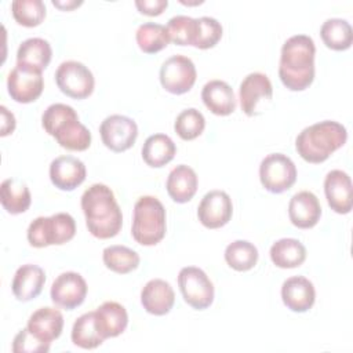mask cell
<instances>
[{
    "label": "cell",
    "instance_id": "6da1fadb",
    "mask_svg": "<svg viewBox=\"0 0 353 353\" xmlns=\"http://www.w3.org/2000/svg\"><path fill=\"white\" fill-rule=\"evenodd\" d=\"M81 210L88 232L97 239L114 237L123 225V214L112 189L94 183L81 196Z\"/></svg>",
    "mask_w": 353,
    "mask_h": 353
},
{
    "label": "cell",
    "instance_id": "7a4b0ae2",
    "mask_svg": "<svg viewBox=\"0 0 353 353\" xmlns=\"http://www.w3.org/2000/svg\"><path fill=\"white\" fill-rule=\"evenodd\" d=\"M314 54V41L306 34H295L284 41L280 54L279 76L288 90L303 91L313 83Z\"/></svg>",
    "mask_w": 353,
    "mask_h": 353
},
{
    "label": "cell",
    "instance_id": "3957f363",
    "mask_svg": "<svg viewBox=\"0 0 353 353\" xmlns=\"http://www.w3.org/2000/svg\"><path fill=\"white\" fill-rule=\"evenodd\" d=\"M346 139L347 131L341 123L324 120L303 128L295 139V149L305 161L319 164L343 146Z\"/></svg>",
    "mask_w": 353,
    "mask_h": 353
},
{
    "label": "cell",
    "instance_id": "277c9868",
    "mask_svg": "<svg viewBox=\"0 0 353 353\" xmlns=\"http://www.w3.org/2000/svg\"><path fill=\"white\" fill-rule=\"evenodd\" d=\"M41 125L47 134L68 150L83 152L91 145L90 130L79 121L76 110L69 105H50L41 116Z\"/></svg>",
    "mask_w": 353,
    "mask_h": 353
},
{
    "label": "cell",
    "instance_id": "5b68a950",
    "mask_svg": "<svg viewBox=\"0 0 353 353\" xmlns=\"http://www.w3.org/2000/svg\"><path fill=\"white\" fill-rule=\"evenodd\" d=\"M131 234L141 245H156L165 236V208L153 196L137 200L132 214Z\"/></svg>",
    "mask_w": 353,
    "mask_h": 353
},
{
    "label": "cell",
    "instance_id": "8992f818",
    "mask_svg": "<svg viewBox=\"0 0 353 353\" xmlns=\"http://www.w3.org/2000/svg\"><path fill=\"white\" fill-rule=\"evenodd\" d=\"M76 222L68 212H58L51 216H39L28 228V241L36 248L61 245L74 237Z\"/></svg>",
    "mask_w": 353,
    "mask_h": 353
},
{
    "label": "cell",
    "instance_id": "52a82bcc",
    "mask_svg": "<svg viewBox=\"0 0 353 353\" xmlns=\"http://www.w3.org/2000/svg\"><path fill=\"white\" fill-rule=\"evenodd\" d=\"M259 179L268 192L283 193L295 183L296 167L288 156L270 153L261 161Z\"/></svg>",
    "mask_w": 353,
    "mask_h": 353
},
{
    "label": "cell",
    "instance_id": "ba28073f",
    "mask_svg": "<svg viewBox=\"0 0 353 353\" xmlns=\"http://www.w3.org/2000/svg\"><path fill=\"white\" fill-rule=\"evenodd\" d=\"M178 285L185 302L193 309H207L214 301V285L200 268H182L178 274Z\"/></svg>",
    "mask_w": 353,
    "mask_h": 353
},
{
    "label": "cell",
    "instance_id": "9c48e42d",
    "mask_svg": "<svg viewBox=\"0 0 353 353\" xmlns=\"http://www.w3.org/2000/svg\"><path fill=\"white\" fill-rule=\"evenodd\" d=\"M58 88L73 99H84L94 91V76L91 70L81 62L65 61L55 72Z\"/></svg>",
    "mask_w": 353,
    "mask_h": 353
},
{
    "label": "cell",
    "instance_id": "30bf717a",
    "mask_svg": "<svg viewBox=\"0 0 353 353\" xmlns=\"http://www.w3.org/2000/svg\"><path fill=\"white\" fill-rule=\"evenodd\" d=\"M196 66L185 55H172L160 68V83L163 88L175 95L188 92L196 83Z\"/></svg>",
    "mask_w": 353,
    "mask_h": 353
},
{
    "label": "cell",
    "instance_id": "8fae6325",
    "mask_svg": "<svg viewBox=\"0 0 353 353\" xmlns=\"http://www.w3.org/2000/svg\"><path fill=\"white\" fill-rule=\"evenodd\" d=\"M7 88L10 97L19 103H29L36 101L44 88L43 74L40 70L30 66L18 65L10 72L7 77Z\"/></svg>",
    "mask_w": 353,
    "mask_h": 353
},
{
    "label": "cell",
    "instance_id": "7c38bea8",
    "mask_svg": "<svg viewBox=\"0 0 353 353\" xmlns=\"http://www.w3.org/2000/svg\"><path fill=\"white\" fill-rule=\"evenodd\" d=\"M103 145L113 152H124L130 149L138 137L137 123L123 114L108 116L99 127Z\"/></svg>",
    "mask_w": 353,
    "mask_h": 353
},
{
    "label": "cell",
    "instance_id": "4fadbf2b",
    "mask_svg": "<svg viewBox=\"0 0 353 353\" xmlns=\"http://www.w3.org/2000/svg\"><path fill=\"white\" fill-rule=\"evenodd\" d=\"M273 97V87L269 77L263 73L254 72L247 74L239 88V99L241 110L252 117L259 113L261 102H270Z\"/></svg>",
    "mask_w": 353,
    "mask_h": 353
},
{
    "label": "cell",
    "instance_id": "5bb4252c",
    "mask_svg": "<svg viewBox=\"0 0 353 353\" xmlns=\"http://www.w3.org/2000/svg\"><path fill=\"white\" fill-rule=\"evenodd\" d=\"M51 301L66 310L80 306L87 295V283L76 272L61 273L51 285Z\"/></svg>",
    "mask_w": 353,
    "mask_h": 353
},
{
    "label": "cell",
    "instance_id": "9a60e30c",
    "mask_svg": "<svg viewBox=\"0 0 353 353\" xmlns=\"http://www.w3.org/2000/svg\"><path fill=\"white\" fill-rule=\"evenodd\" d=\"M232 212V199L223 190H211L205 193L197 208L199 221L208 229L225 226L230 221Z\"/></svg>",
    "mask_w": 353,
    "mask_h": 353
},
{
    "label": "cell",
    "instance_id": "2e32d148",
    "mask_svg": "<svg viewBox=\"0 0 353 353\" xmlns=\"http://www.w3.org/2000/svg\"><path fill=\"white\" fill-rule=\"evenodd\" d=\"M85 165L74 156H59L50 164V179L61 190H74L85 179Z\"/></svg>",
    "mask_w": 353,
    "mask_h": 353
},
{
    "label": "cell",
    "instance_id": "e0dca14e",
    "mask_svg": "<svg viewBox=\"0 0 353 353\" xmlns=\"http://www.w3.org/2000/svg\"><path fill=\"white\" fill-rule=\"evenodd\" d=\"M324 193L327 203L338 214H349L353 205L352 181L342 170H332L324 179Z\"/></svg>",
    "mask_w": 353,
    "mask_h": 353
},
{
    "label": "cell",
    "instance_id": "ac0fdd59",
    "mask_svg": "<svg viewBox=\"0 0 353 353\" xmlns=\"http://www.w3.org/2000/svg\"><path fill=\"white\" fill-rule=\"evenodd\" d=\"M288 216L291 223L299 229L313 228L321 216V207L316 194L309 190L295 193L288 204Z\"/></svg>",
    "mask_w": 353,
    "mask_h": 353
},
{
    "label": "cell",
    "instance_id": "d6986e66",
    "mask_svg": "<svg viewBox=\"0 0 353 353\" xmlns=\"http://www.w3.org/2000/svg\"><path fill=\"white\" fill-rule=\"evenodd\" d=\"M281 299L290 310L303 313L313 306L316 291L312 281H309L306 277L294 276L283 283Z\"/></svg>",
    "mask_w": 353,
    "mask_h": 353
},
{
    "label": "cell",
    "instance_id": "ffe728a7",
    "mask_svg": "<svg viewBox=\"0 0 353 353\" xmlns=\"http://www.w3.org/2000/svg\"><path fill=\"white\" fill-rule=\"evenodd\" d=\"M175 302V294L170 283L161 279L149 280L141 291V303L143 309L154 316L167 314Z\"/></svg>",
    "mask_w": 353,
    "mask_h": 353
},
{
    "label": "cell",
    "instance_id": "44dd1931",
    "mask_svg": "<svg viewBox=\"0 0 353 353\" xmlns=\"http://www.w3.org/2000/svg\"><path fill=\"white\" fill-rule=\"evenodd\" d=\"M46 283L44 270L33 263L22 265L17 269L12 279V294L21 302L34 299L43 290Z\"/></svg>",
    "mask_w": 353,
    "mask_h": 353
},
{
    "label": "cell",
    "instance_id": "7402d4cb",
    "mask_svg": "<svg viewBox=\"0 0 353 353\" xmlns=\"http://www.w3.org/2000/svg\"><path fill=\"white\" fill-rule=\"evenodd\" d=\"M63 328V316L55 307H40L33 312L28 320V330L40 341L51 343L57 339Z\"/></svg>",
    "mask_w": 353,
    "mask_h": 353
},
{
    "label": "cell",
    "instance_id": "603a6c76",
    "mask_svg": "<svg viewBox=\"0 0 353 353\" xmlns=\"http://www.w3.org/2000/svg\"><path fill=\"white\" fill-rule=\"evenodd\" d=\"M95 313V325L103 339L113 338L124 332L128 324V314L123 305L108 301L103 302Z\"/></svg>",
    "mask_w": 353,
    "mask_h": 353
},
{
    "label": "cell",
    "instance_id": "cb8c5ba5",
    "mask_svg": "<svg viewBox=\"0 0 353 353\" xmlns=\"http://www.w3.org/2000/svg\"><path fill=\"white\" fill-rule=\"evenodd\" d=\"M201 99L205 108L216 116H228L236 109L233 88L222 80H210L201 90Z\"/></svg>",
    "mask_w": 353,
    "mask_h": 353
},
{
    "label": "cell",
    "instance_id": "d4e9b609",
    "mask_svg": "<svg viewBox=\"0 0 353 353\" xmlns=\"http://www.w3.org/2000/svg\"><path fill=\"white\" fill-rule=\"evenodd\" d=\"M165 188L174 201L186 203L197 190V175L189 165L179 164L168 174Z\"/></svg>",
    "mask_w": 353,
    "mask_h": 353
},
{
    "label": "cell",
    "instance_id": "484cf974",
    "mask_svg": "<svg viewBox=\"0 0 353 353\" xmlns=\"http://www.w3.org/2000/svg\"><path fill=\"white\" fill-rule=\"evenodd\" d=\"M51 57L52 50L47 40L40 37H30L19 44L17 51V63L43 72L48 66Z\"/></svg>",
    "mask_w": 353,
    "mask_h": 353
},
{
    "label": "cell",
    "instance_id": "4316f807",
    "mask_svg": "<svg viewBox=\"0 0 353 353\" xmlns=\"http://www.w3.org/2000/svg\"><path fill=\"white\" fill-rule=\"evenodd\" d=\"M0 200L3 208L8 214L17 215L25 212L29 208L32 196L26 183L17 178H8L1 182Z\"/></svg>",
    "mask_w": 353,
    "mask_h": 353
},
{
    "label": "cell",
    "instance_id": "83f0119b",
    "mask_svg": "<svg viewBox=\"0 0 353 353\" xmlns=\"http://www.w3.org/2000/svg\"><path fill=\"white\" fill-rule=\"evenodd\" d=\"M176 153L174 141L165 134H153L146 138L142 146V159L150 167H163L168 164Z\"/></svg>",
    "mask_w": 353,
    "mask_h": 353
},
{
    "label": "cell",
    "instance_id": "f1b7e54d",
    "mask_svg": "<svg viewBox=\"0 0 353 353\" xmlns=\"http://www.w3.org/2000/svg\"><path fill=\"white\" fill-rule=\"evenodd\" d=\"M272 262L281 269L301 266L306 259V248L296 239H280L270 247Z\"/></svg>",
    "mask_w": 353,
    "mask_h": 353
},
{
    "label": "cell",
    "instance_id": "f546056e",
    "mask_svg": "<svg viewBox=\"0 0 353 353\" xmlns=\"http://www.w3.org/2000/svg\"><path fill=\"white\" fill-rule=\"evenodd\" d=\"M320 36L324 44L335 51L347 50L353 41L350 23L342 18H330L320 28Z\"/></svg>",
    "mask_w": 353,
    "mask_h": 353
},
{
    "label": "cell",
    "instance_id": "4dcf8cb0",
    "mask_svg": "<svg viewBox=\"0 0 353 353\" xmlns=\"http://www.w3.org/2000/svg\"><path fill=\"white\" fill-rule=\"evenodd\" d=\"M72 342L81 349H95L105 341L95 325V313L88 312L81 314L73 324Z\"/></svg>",
    "mask_w": 353,
    "mask_h": 353
},
{
    "label": "cell",
    "instance_id": "1f68e13d",
    "mask_svg": "<svg viewBox=\"0 0 353 353\" xmlns=\"http://www.w3.org/2000/svg\"><path fill=\"white\" fill-rule=\"evenodd\" d=\"M225 261L232 269L237 272H245L256 265L258 250L252 243L247 240H236L226 247Z\"/></svg>",
    "mask_w": 353,
    "mask_h": 353
},
{
    "label": "cell",
    "instance_id": "d6a6232c",
    "mask_svg": "<svg viewBox=\"0 0 353 353\" xmlns=\"http://www.w3.org/2000/svg\"><path fill=\"white\" fill-rule=\"evenodd\" d=\"M103 263L114 273L125 274L135 270L139 265V255L125 245H110L102 252Z\"/></svg>",
    "mask_w": 353,
    "mask_h": 353
},
{
    "label": "cell",
    "instance_id": "836d02e7",
    "mask_svg": "<svg viewBox=\"0 0 353 353\" xmlns=\"http://www.w3.org/2000/svg\"><path fill=\"white\" fill-rule=\"evenodd\" d=\"M138 47L146 54H154L165 48L170 43V37L164 25L146 22L139 25L135 34Z\"/></svg>",
    "mask_w": 353,
    "mask_h": 353
},
{
    "label": "cell",
    "instance_id": "e575fe53",
    "mask_svg": "<svg viewBox=\"0 0 353 353\" xmlns=\"http://www.w3.org/2000/svg\"><path fill=\"white\" fill-rule=\"evenodd\" d=\"M165 29L170 40L174 41L175 44L194 46L199 22H197V18H192L186 15H175L168 21Z\"/></svg>",
    "mask_w": 353,
    "mask_h": 353
},
{
    "label": "cell",
    "instance_id": "d590c367",
    "mask_svg": "<svg viewBox=\"0 0 353 353\" xmlns=\"http://www.w3.org/2000/svg\"><path fill=\"white\" fill-rule=\"evenodd\" d=\"M11 11L14 19L26 28L40 25L46 18V6L41 0H14Z\"/></svg>",
    "mask_w": 353,
    "mask_h": 353
},
{
    "label": "cell",
    "instance_id": "8d00e7d4",
    "mask_svg": "<svg viewBox=\"0 0 353 353\" xmlns=\"http://www.w3.org/2000/svg\"><path fill=\"white\" fill-rule=\"evenodd\" d=\"M205 127V119L201 112L194 108L182 110L174 123V130L183 141H192L201 135Z\"/></svg>",
    "mask_w": 353,
    "mask_h": 353
},
{
    "label": "cell",
    "instance_id": "74e56055",
    "mask_svg": "<svg viewBox=\"0 0 353 353\" xmlns=\"http://www.w3.org/2000/svg\"><path fill=\"white\" fill-rule=\"evenodd\" d=\"M197 22H199V29H197L194 47L201 50L214 47L222 37L221 23L211 17H200L197 18Z\"/></svg>",
    "mask_w": 353,
    "mask_h": 353
},
{
    "label": "cell",
    "instance_id": "f35d334b",
    "mask_svg": "<svg viewBox=\"0 0 353 353\" xmlns=\"http://www.w3.org/2000/svg\"><path fill=\"white\" fill-rule=\"evenodd\" d=\"M50 350V343H46L36 338L28 327L21 330L12 342V352L15 353H36V352H48Z\"/></svg>",
    "mask_w": 353,
    "mask_h": 353
},
{
    "label": "cell",
    "instance_id": "ab89813d",
    "mask_svg": "<svg viewBox=\"0 0 353 353\" xmlns=\"http://www.w3.org/2000/svg\"><path fill=\"white\" fill-rule=\"evenodd\" d=\"M135 6L141 14L154 17V15H160L167 8L168 1L167 0H137Z\"/></svg>",
    "mask_w": 353,
    "mask_h": 353
},
{
    "label": "cell",
    "instance_id": "60d3db41",
    "mask_svg": "<svg viewBox=\"0 0 353 353\" xmlns=\"http://www.w3.org/2000/svg\"><path fill=\"white\" fill-rule=\"evenodd\" d=\"M0 110H1V120H3L0 135L6 137L15 130V117L11 112H8V109L6 106H1Z\"/></svg>",
    "mask_w": 353,
    "mask_h": 353
},
{
    "label": "cell",
    "instance_id": "b9f144b4",
    "mask_svg": "<svg viewBox=\"0 0 353 353\" xmlns=\"http://www.w3.org/2000/svg\"><path fill=\"white\" fill-rule=\"evenodd\" d=\"M83 1H52V4L61 10H72L74 7H79Z\"/></svg>",
    "mask_w": 353,
    "mask_h": 353
}]
</instances>
